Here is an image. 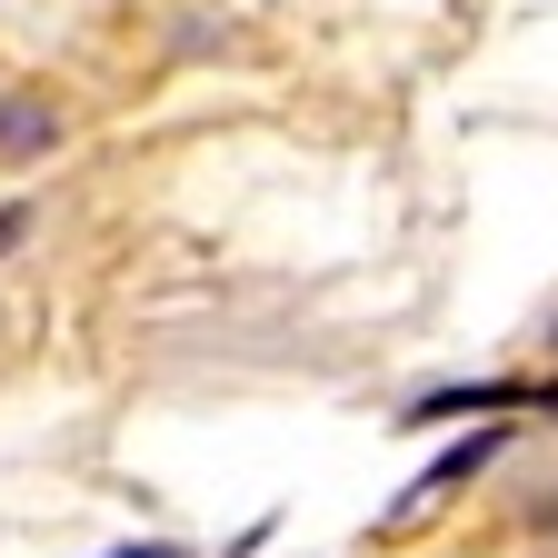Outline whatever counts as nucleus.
I'll use <instances>...</instances> for the list:
<instances>
[{"label": "nucleus", "mask_w": 558, "mask_h": 558, "mask_svg": "<svg viewBox=\"0 0 558 558\" xmlns=\"http://www.w3.org/2000/svg\"><path fill=\"white\" fill-rule=\"evenodd\" d=\"M50 140H60V110L40 90H11V100H0V160H31V150H50Z\"/></svg>", "instance_id": "obj_1"}, {"label": "nucleus", "mask_w": 558, "mask_h": 558, "mask_svg": "<svg viewBox=\"0 0 558 558\" xmlns=\"http://www.w3.org/2000/svg\"><path fill=\"white\" fill-rule=\"evenodd\" d=\"M478 459H499V429H488V439H459V449H449V459H439L429 478H418V499H429V488H449V478H469Z\"/></svg>", "instance_id": "obj_2"}]
</instances>
